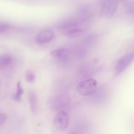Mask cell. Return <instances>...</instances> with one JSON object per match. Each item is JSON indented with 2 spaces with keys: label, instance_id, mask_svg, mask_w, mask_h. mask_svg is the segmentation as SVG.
Segmentation results:
<instances>
[{
  "label": "cell",
  "instance_id": "obj_14",
  "mask_svg": "<svg viewBox=\"0 0 134 134\" xmlns=\"http://www.w3.org/2000/svg\"><path fill=\"white\" fill-rule=\"evenodd\" d=\"M8 28V26L5 24H0V33L4 32Z\"/></svg>",
  "mask_w": 134,
  "mask_h": 134
},
{
  "label": "cell",
  "instance_id": "obj_1",
  "mask_svg": "<svg viewBox=\"0 0 134 134\" xmlns=\"http://www.w3.org/2000/svg\"><path fill=\"white\" fill-rule=\"evenodd\" d=\"M97 82L93 79L81 81L78 85L77 89L79 93L82 96H87L93 94L96 90Z\"/></svg>",
  "mask_w": 134,
  "mask_h": 134
},
{
  "label": "cell",
  "instance_id": "obj_4",
  "mask_svg": "<svg viewBox=\"0 0 134 134\" xmlns=\"http://www.w3.org/2000/svg\"><path fill=\"white\" fill-rule=\"evenodd\" d=\"M101 4V14L105 16H111L116 10L118 2L116 1H104Z\"/></svg>",
  "mask_w": 134,
  "mask_h": 134
},
{
  "label": "cell",
  "instance_id": "obj_5",
  "mask_svg": "<svg viewBox=\"0 0 134 134\" xmlns=\"http://www.w3.org/2000/svg\"><path fill=\"white\" fill-rule=\"evenodd\" d=\"M54 37V34L52 30L50 29H45L41 31L37 35L35 41L38 44H44L51 41Z\"/></svg>",
  "mask_w": 134,
  "mask_h": 134
},
{
  "label": "cell",
  "instance_id": "obj_12",
  "mask_svg": "<svg viewBox=\"0 0 134 134\" xmlns=\"http://www.w3.org/2000/svg\"><path fill=\"white\" fill-rule=\"evenodd\" d=\"M127 9L129 13H132L133 12V2L132 1H129L127 3Z\"/></svg>",
  "mask_w": 134,
  "mask_h": 134
},
{
  "label": "cell",
  "instance_id": "obj_3",
  "mask_svg": "<svg viewBox=\"0 0 134 134\" xmlns=\"http://www.w3.org/2000/svg\"><path fill=\"white\" fill-rule=\"evenodd\" d=\"M133 54L131 53H126L119 60L115 68L116 74L119 75L123 72L130 65L133 60Z\"/></svg>",
  "mask_w": 134,
  "mask_h": 134
},
{
  "label": "cell",
  "instance_id": "obj_2",
  "mask_svg": "<svg viewBox=\"0 0 134 134\" xmlns=\"http://www.w3.org/2000/svg\"><path fill=\"white\" fill-rule=\"evenodd\" d=\"M69 117L67 113L64 111H59L54 116L53 124L55 127L59 130L65 129L69 122Z\"/></svg>",
  "mask_w": 134,
  "mask_h": 134
},
{
  "label": "cell",
  "instance_id": "obj_13",
  "mask_svg": "<svg viewBox=\"0 0 134 134\" xmlns=\"http://www.w3.org/2000/svg\"><path fill=\"white\" fill-rule=\"evenodd\" d=\"M7 119V116L6 114L0 113V126L5 123Z\"/></svg>",
  "mask_w": 134,
  "mask_h": 134
},
{
  "label": "cell",
  "instance_id": "obj_11",
  "mask_svg": "<svg viewBox=\"0 0 134 134\" xmlns=\"http://www.w3.org/2000/svg\"><path fill=\"white\" fill-rule=\"evenodd\" d=\"M25 78L26 80L28 82L32 83L35 81V76L34 73L32 71L29 70L26 72Z\"/></svg>",
  "mask_w": 134,
  "mask_h": 134
},
{
  "label": "cell",
  "instance_id": "obj_6",
  "mask_svg": "<svg viewBox=\"0 0 134 134\" xmlns=\"http://www.w3.org/2000/svg\"><path fill=\"white\" fill-rule=\"evenodd\" d=\"M64 33L66 36L70 37H75L80 36L82 33V30L76 24L67 26L64 29Z\"/></svg>",
  "mask_w": 134,
  "mask_h": 134
},
{
  "label": "cell",
  "instance_id": "obj_7",
  "mask_svg": "<svg viewBox=\"0 0 134 134\" xmlns=\"http://www.w3.org/2000/svg\"><path fill=\"white\" fill-rule=\"evenodd\" d=\"M51 55L54 57L59 60H65L68 56V50L64 48H59L52 51Z\"/></svg>",
  "mask_w": 134,
  "mask_h": 134
},
{
  "label": "cell",
  "instance_id": "obj_8",
  "mask_svg": "<svg viewBox=\"0 0 134 134\" xmlns=\"http://www.w3.org/2000/svg\"><path fill=\"white\" fill-rule=\"evenodd\" d=\"M29 99L31 109L33 113H36L37 110V103L36 96L34 92L30 91L29 93Z\"/></svg>",
  "mask_w": 134,
  "mask_h": 134
},
{
  "label": "cell",
  "instance_id": "obj_15",
  "mask_svg": "<svg viewBox=\"0 0 134 134\" xmlns=\"http://www.w3.org/2000/svg\"><path fill=\"white\" fill-rule=\"evenodd\" d=\"M74 134V133H72V134Z\"/></svg>",
  "mask_w": 134,
  "mask_h": 134
},
{
  "label": "cell",
  "instance_id": "obj_10",
  "mask_svg": "<svg viewBox=\"0 0 134 134\" xmlns=\"http://www.w3.org/2000/svg\"><path fill=\"white\" fill-rule=\"evenodd\" d=\"M12 60V58L9 55H4L0 58V65L7 66L10 63Z\"/></svg>",
  "mask_w": 134,
  "mask_h": 134
},
{
  "label": "cell",
  "instance_id": "obj_9",
  "mask_svg": "<svg viewBox=\"0 0 134 134\" xmlns=\"http://www.w3.org/2000/svg\"><path fill=\"white\" fill-rule=\"evenodd\" d=\"M17 90L16 92L13 94L12 97V99L16 101L20 102L21 96L23 93L24 91L22 88L20 82L19 81L17 83Z\"/></svg>",
  "mask_w": 134,
  "mask_h": 134
}]
</instances>
